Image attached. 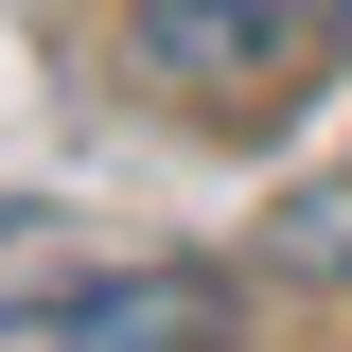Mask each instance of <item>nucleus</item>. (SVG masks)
<instances>
[{"label":"nucleus","mask_w":352,"mask_h":352,"mask_svg":"<svg viewBox=\"0 0 352 352\" xmlns=\"http://www.w3.org/2000/svg\"><path fill=\"white\" fill-rule=\"evenodd\" d=\"M194 335H212V264L0 194V352H194Z\"/></svg>","instance_id":"nucleus-1"},{"label":"nucleus","mask_w":352,"mask_h":352,"mask_svg":"<svg viewBox=\"0 0 352 352\" xmlns=\"http://www.w3.org/2000/svg\"><path fill=\"white\" fill-rule=\"evenodd\" d=\"M352 0H124L141 88H176L194 124H282L317 71H335Z\"/></svg>","instance_id":"nucleus-2"},{"label":"nucleus","mask_w":352,"mask_h":352,"mask_svg":"<svg viewBox=\"0 0 352 352\" xmlns=\"http://www.w3.org/2000/svg\"><path fill=\"white\" fill-rule=\"evenodd\" d=\"M282 264H335V282H352V176H317L300 212H282Z\"/></svg>","instance_id":"nucleus-3"}]
</instances>
